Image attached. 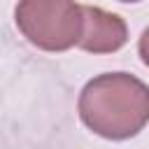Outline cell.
I'll return each mask as SVG.
<instances>
[{
  "instance_id": "cell-1",
  "label": "cell",
  "mask_w": 149,
  "mask_h": 149,
  "mask_svg": "<svg viewBox=\"0 0 149 149\" xmlns=\"http://www.w3.org/2000/svg\"><path fill=\"white\" fill-rule=\"evenodd\" d=\"M77 109L95 135L126 140L149 123V86L128 72L98 74L81 88Z\"/></svg>"
},
{
  "instance_id": "cell-2",
  "label": "cell",
  "mask_w": 149,
  "mask_h": 149,
  "mask_svg": "<svg viewBox=\"0 0 149 149\" xmlns=\"http://www.w3.org/2000/svg\"><path fill=\"white\" fill-rule=\"evenodd\" d=\"M14 21L21 35L44 51H65L81 37V5L74 0H19Z\"/></svg>"
},
{
  "instance_id": "cell-3",
  "label": "cell",
  "mask_w": 149,
  "mask_h": 149,
  "mask_svg": "<svg viewBox=\"0 0 149 149\" xmlns=\"http://www.w3.org/2000/svg\"><path fill=\"white\" fill-rule=\"evenodd\" d=\"M81 16L84 26L77 42L79 49L88 54H114L128 42V28L121 16L91 5H81Z\"/></svg>"
},
{
  "instance_id": "cell-4",
  "label": "cell",
  "mask_w": 149,
  "mask_h": 149,
  "mask_svg": "<svg viewBox=\"0 0 149 149\" xmlns=\"http://www.w3.org/2000/svg\"><path fill=\"white\" fill-rule=\"evenodd\" d=\"M137 51H140L142 63L149 68V28H144V33H142V37H140V42H137Z\"/></svg>"
},
{
  "instance_id": "cell-5",
  "label": "cell",
  "mask_w": 149,
  "mask_h": 149,
  "mask_svg": "<svg viewBox=\"0 0 149 149\" xmlns=\"http://www.w3.org/2000/svg\"><path fill=\"white\" fill-rule=\"evenodd\" d=\"M119 2H140V0H119Z\"/></svg>"
}]
</instances>
